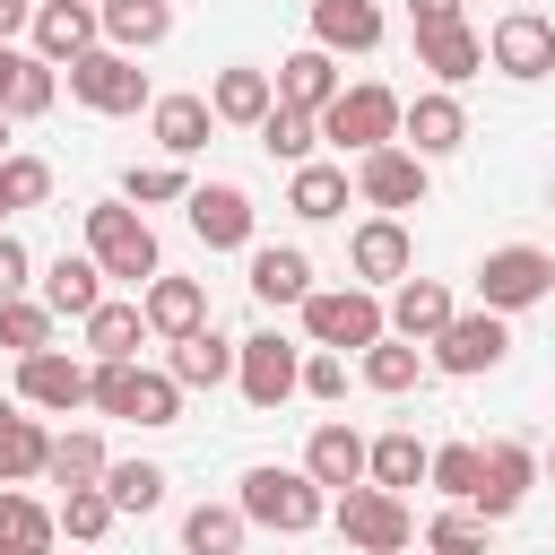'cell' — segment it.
<instances>
[{"instance_id":"1","label":"cell","mask_w":555,"mask_h":555,"mask_svg":"<svg viewBox=\"0 0 555 555\" xmlns=\"http://www.w3.org/2000/svg\"><path fill=\"white\" fill-rule=\"evenodd\" d=\"M260 529H286V538H304V529H321V512H330V486L312 477V468H278V460H260L251 477H243V494H234Z\"/></svg>"},{"instance_id":"2","label":"cell","mask_w":555,"mask_h":555,"mask_svg":"<svg viewBox=\"0 0 555 555\" xmlns=\"http://www.w3.org/2000/svg\"><path fill=\"white\" fill-rule=\"evenodd\" d=\"M87 251L104 260V278H130V286H147L165 260H156V225L139 217V199H95L87 208Z\"/></svg>"},{"instance_id":"3","label":"cell","mask_w":555,"mask_h":555,"mask_svg":"<svg viewBox=\"0 0 555 555\" xmlns=\"http://www.w3.org/2000/svg\"><path fill=\"white\" fill-rule=\"evenodd\" d=\"M382 330H390V312H382V295H373L364 278H356V286H330V295H321V286L304 295V338H312V347H338V356L356 347V356H364Z\"/></svg>"},{"instance_id":"4","label":"cell","mask_w":555,"mask_h":555,"mask_svg":"<svg viewBox=\"0 0 555 555\" xmlns=\"http://www.w3.org/2000/svg\"><path fill=\"white\" fill-rule=\"evenodd\" d=\"M69 95H78L87 113H139V104H147V69H139V52H121V43H87V52L69 61Z\"/></svg>"},{"instance_id":"5","label":"cell","mask_w":555,"mask_h":555,"mask_svg":"<svg viewBox=\"0 0 555 555\" xmlns=\"http://www.w3.org/2000/svg\"><path fill=\"white\" fill-rule=\"evenodd\" d=\"M399 113H408V104H399L390 87H373V78H364V87H338V95L321 104V139H330V147H356V156H364V147L399 139Z\"/></svg>"},{"instance_id":"6","label":"cell","mask_w":555,"mask_h":555,"mask_svg":"<svg viewBox=\"0 0 555 555\" xmlns=\"http://www.w3.org/2000/svg\"><path fill=\"white\" fill-rule=\"evenodd\" d=\"M425 347H434V364H442V373H460V382H468V373H494V364L512 356V330H503V312H494V304H477V312H451Z\"/></svg>"},{"instance_id":"7","label":"cell","mask_w":555,"mask_h":555,"mask_svg":"<svg viewBox=\"0 0 555 555\" xmlns=\"http://www.w3.org/2000/svg\"><path fill=\"white\" fill-rule=\"evenodd\" d=\"M338 538L347 546H364V555H390V546H408L416 538V520H408V503H399V486H347L338 494Z\"/></svg>"},{"instance_id":"8","label":"cell","mask_w":555,"mask_h":555,"mask_svg":"<svg viewBox=\"0 0 555 555\" xmlns=\"http://www.w3.org/2000/svg\"><path fill=\"white\" fill-rule=\"evenodd\" d=\"M538 295H555V251H529V243L486 251V269H477V304H494V312H529Z\"/></svg>"},{"instance_id":"9","label":"cell","mask_w":555,"mask_h":555,"mask_svg":"<svg viewBox=\"0 0 555 555\" xmlns=\"http://www.w3.org/2000/svg\"><path fill=\"white\" fill-rule=\"evenodd\" d=\"M234 382H243L251 408H286V399L304 390V356H295L278 330H251V338L234 347Z\"/></svg>"},{"instance_id":"10","label":"cell","mask_w":555,"mask_h":555,"mask_svg":"<svg viewBox=\"0 0 555 555\" xmlns=\"http://www.w3.org/2000/svg\"><path fill=\"white\" fill-rule=\"evenodd\" d=\"M486 61H494L503 78H546V69H555V26H546L529 0H512V9L494 17V35H486Z\"/></svg>"},{"instance_id":"11","label":"cell","mask_w":555,"mask_h":555,"mask_svg":"<svg viewBox=\"0 0 555 555\" xmlns=\"http://www.w3.org/2000/svg\"><path fill=\"white\" fill-rule=\"evenodd\" d=\"M356 191H364L373 208H425V156L399 147V139H382V147L356 156Z\"/></svg>"},{"instance_id":"12","label":"cell","mask_w":555,"mask_h":555,"mask_svg":"<svg viewBox=\"0 0 555 555\" xmlns=\"http://www.w3.org/2000/svg\"><path fill=\"white\" fill-rule=\"evenodd\" d=\"M182 208H191V234H199L208 251H243V243H251V199H243L234 182H191Z\"/></svg>"},{"instance_id":"13","label":"cell","mask_w":555,"mask_h":555,"mask_svg":"<svg viewBox=\"0 0 555 555\" xmlns=\"http://www.w3.org/2000/svg\"><path fill=\"white\" fill-rule=\"evenodd\" d=\"M408 225H399V208H382V217H364L356 234H347V269L364 278V286H399L408 278Z\"/></svg>"},{"instance_id":"14","label":"cell","mask_w":555,"mask_h":555,"mask_svg":"<svg viewBox=\"0 0 555 555\" xmlns=\"http://www.w3.org/2000/svg\"><path fill=\"white\" fill-rule=\"evenodd\" d=\"M17 399L69 416V408H87V364L61 356V347H35V356H17Z\"/></svg>"},{"instance_id":"15","label":"cell","mask_w":555,"mask_h":555,"mask_svg":"<svg viewBox=\"0 0 555 555\" xmlns=\"http://www.w3.org/2000/svg\"><path fill=\"white\" fill-rule=\"evenodd\" d=\"M538 486V451L529 442H486V477H477V512L486 520H512Z\"/></svg>"},{"instance_id":"16","label":"cell","mask_w":555,"mask_h":555,"mask_svg":"<svg viewBox=\"0 0 555 555\" xmlns=\"http://www.w3.org/2000/svg\"><path fill=\"white\" fill-rule=\"evenodd\" d=\"M173 356H165V373L182 382V390H217V382H234V347L243 338H217V321H199V330H182V338H165Z\"/></svg>"},{"instance_id":"17","label":"cell","mask_w":555,"mask_h":555,"mask_svg":"<svg viewBox=\"0 0 555 555\" xmlns=\"http://www.w3.org/2000/svg\"><path fill=\"white\" fill-rule=\"evenodd\" d=\"M304 468H312L330 494H347V486H364V468H373V442H364L356 425H312V442H304Z\"/></svg>"},{"instance_id":"18","label":"cell","mask_w":555,"mask_h":555,"mask_svg":"<svg viewBox=\"0 0 555 555\" xmlns=\"http://www.w3.org/2000/svg\"><path fill=\"white\" fill-rule=\"evenodd\" d=\"M95 35H104V9L95 0H35V52L43 61H78Z\"/></svg>"},{"instance_id":"19","label":"cell","mask_w":555,"mask_h":555,"mask_svg":"<svg viewBox=\"0 0 555 555\" xmlns=\"http://www.w3.org/2000/svg\"><path fill=\"white\" fill-rule=\"evenodd\" d=\"M416 69H434L442 87H460V78H477V69H486V35H468L460 17L416 26Z\"/></svg>"},{"instance_id":"20","label":"cell","mask_w":555,"mask_h":555,"mask_svg":"<svg viewBox=\"0 0 555 555\" xmlns=\"http://www.w3.org/2000/svg\"><path fill=\"white\" fill-rule=\"evenodd\" d=\"M399 139H408L425 165H434V156H451V147L468 139V113H460V95H442V87H434V95H416V104L399 113Z\"/></svg>"},{"instance_id":"21","label":"cell","mask_w":555,"mask_h":555,"mask_svg":"<svg viewBox=\"0 0 555 555\" xmlns=\"http://www.w3.org/2000/svg\"><path fill=\"white\" fill-rule=\"evenodd\" d=\"M147 121H156V147H165V156H199L208 130H217V104H208V95H156Z\"/></svg>"},{"instance_id":"22","label":"cell","mask_w":555,"mask_h":555,"mask_svg":"<svg viewBox=\"0 0 555 555\" xmlns=\"http://www.w3.org/2000/svg\"><path fill=\"white\" fill-rule=\"evenodd\" d=\"M43 304L69 312V321H87V312L104 304V260H95V251H61V260L43 269Z\"/></svg>"},{"instance_id":"23","label":"cell","mask_w":555,"mask_h":555,"mask_svg":"<svg viewBox=\"0 0 555 555\" xmlns=\"http://www.w3.org/2000/svg\"><path fill=\"white\" fill-rule=\"evenodd\" d=\"M139 304H147V330H156V338H182V330L208 321V286H199V278H165V269H156Z\"/></svg>"},{"instance_id":"24","label":"cell","mask_w":555,"mask_h":555,"mask_svg":"<svg viewBox=\"0 0 555 555\" xmlns=\"http://www.w3.org/2000/svg\"><path fill=\"white\" fill-rule=\"evenodd\" d=\"M330 95H338V61H330V43H304V52H286V61H278V104L321 113Z\"/></svg>"},{"instance_id":"25","label":"cell","mask_w":555,"mask_h":555,"mask_svg":"<svg viewBox=\"0 0 555 555\" xmlns=\"http://www.w3.org/2000/svg\"><path fill=\"white\" fill-rule=\"evenodd\" d=\"M312 43H330V52H373V43H382V9H373V0H312Z\"/></svg>"},{"instance_id":"26","label":"cell","mask_w":555,"mask_h":555,"mask_svg":"<svg viewBox=\"0 0 555 555\" xmlns=\"http://www.w3.org/2000/svg\"><path fill=\"white\" fill-rule=\"evenodd\" d=\"M43 460H52V434H43V416H26V408H0V486H26V477H43Z\"/></svg>"},{"instance_id":"27","label":"cell","mask_w":555,"mask_h":555,"mask_svg":"<svg viewBox=\"0 0 555 555\" xmlns=\"http://www.w3.org/2000/svg\"><path fill=\"white\" fill-rule=\"evenodd\" d=\"M442 321H451V286H442V278H399V295H390V330L425 347Z\"/></svg>"},{"instance_id":"28","label":"cell","mask_w":555,"mask_h":555,"mask_svg":"<svg viewBox=\"0 0 555 555\" xmlns=\"http://www.w3.org/2000/svg\"><path fill=\"white\" fill-rule=\"evenodd\" d=\"M95 9H104V43H121V52H156L173 35L165 0H95Z\"/></svg>"},{"instance_id":"29","label":"cell","mask_w":555,"mask_h":555,"mask_svg":"<svg viewBox=\"0 0 555 555\" xmlns=\"http://www.w3.org/2000/svg\"><path fill=\"white\" fill-rule=\"evenodd\" d=\"M208 104H217V121H243V130H260V113L278 104V78H269V69H217Z\"/></svg>"},{"instance_id":"30","label":"cell","mask_w":555,"mask_h":555,"mask_svg":"<svg viewBox=\"0 0 555 555\" xmlns=\"http://www.w3.org/2000/svg\"><path fill=\"white\" fill-rule=\"evenodd\" d=\"M251 295H260V304H304V295H312V260H304L295 243L251 251Z\"/></svg>"},{"instance_id":"31","label":"cell","mask_w":555,"mask_h":555,"mask_svg":"<svg viewBox=\"0 0 555 555\" xmlns=\"http://www.w3.org/2000/svg\"><path fill=\"white\" fill-rule=\"evenodd\" d=\"M61 538V512H43V503H26L17 486H0V546L9 555H43Z\"/></svg>"},{"instance_id":"32","label":"cell","mask_w":555,"mask_h":555,"mask_svg":"<svg viewBox=\"0 0 555 555\" xmlns=\"http://www.w3.org/2000/svg\"><path fill=\"white\" fill-rule=\"evenodd\" d=\"M286 208H295V217H312V225H321V217H338V208H347V165H312V156H304V165H295V182H286Z\"/></svg>"},{"instance_id":"33","label":"cell","mask_w":555,"mask_h":555,"mask_svg":"<svg viewBox=\"0 0 555 555\" xmlns=\"http://www.w3.org/2000/svg\"><path fill=\"white\" fill-rule=\"evenodd\" d=\"M416 373H425V356H416V338H399V330H382V338L364 347V382H373V390H390V399H399V390H416Z\"/></svg>"},{"instance_id":"34","label":"cell","mask_w":555,"mask_h":555,"mask_svg":"<svg viewBox=\"0 0 555 555\" xmlns=\"http://www.w3.org/2000/svg\"><path fill=\"white\" fill-rule=\"evenodd\" d=\"M113 520H121V503L104 494V477H95V486H61V538L95 546V538H104Z\"/></svg>"},{"instance_id":"35","label":"cell","mask_w":555,"mask_h":555,"mask_svg":"<svg viewBox=\"0 0 555 555\" xmlns=\"http://www.w3.org/2000/svg\"><path fill=\"white\" fill-rule=\"evenodd\" d=\"M243 529H251V512H243V503H199V512L182 520V546H191V555H234V546H243Z\"/></svg>"},{"instance_id":"36","label":"cell","mask_w":555,"mask_h":555,"mask_svg":"<svg viewBox=\"0 0 555 555\" xmlns=\"http://www.w3.org/2000/svg\"><path fill=\"white\" fill-rule=\"evenodd\" d=\"M312 139H321V113H304V104H269V113H260V147H269V156L304 165Z\"/></svg>"},{"instance_id":"37","label":"cell","mask_w":555,"mask_h":555,"mask_svg":"<svg viewBox=\"0 0 555 555\" xmlns=\"http://www.w3.org/2000/svg\"><path fill=\"white\" fill-rule=\"evenodd\" d=\"M139 338H147V304H95L87 312V347L95 356H139Z\"/></svg>"},{"instance_id":"38","label":"cell","mask_w":555,"mask_h":555,"mask_svg":"<svg viewBox=\"0 0 555 555\" xmlns=\"http://www.w3.org/2000/svg\"><path fill=\"white\" fill-rule=\"evenodd\" d=\"M425 468H434V451H425L416 434H382V442H373V468H364V477H373V486H399V494H408V486H425Z\"/></svg>"},{"instance_id":"39","label":"cell","mask_w":555,"mask_h":555,"mask_svg":"<svg viewBox=\"0 0 555 555\" xmlns=\"http://www.w3.org/2000/svg\"><path fill=\"white\" fill-rule=\"evenodd\" d=\"M104 494H113L121 512H156V503H165V468H156V460H104Z\"/></svg>"},{"instance_id":"40","label":"cell","mask_w":555,"mask_h":555,"mask_svg":"<svg viewBox=\"0 0 555 555\" xmlns=\"http://www.w3.org/2000/svg\"><path fill=\"white\" fill-rule=\"evenodd\" d=\"M43 477H52V486H95V477H104V442H95V434H52Z\"/></svg>"},{"instance_id":"41","label":"cell","mask_w":555,"mask_h":555,"mask_svg":"<svg viewBox=\"0 0 555 555\" xmlns=\"http://www.w3.org/2000/svg\"><path fill=\"white\" fill-rule=\"evenodd\" d=\"M477 477H486V451L477 442H442L434 468H425V486H442L451 503H477Z\"/></svg>"},{"instance_id":"42","label":"cell","mask_w":555,"mask_h":555,"mask_svg":"<svg viewBox=\"0 0 555 555\" xmlns=\"http://www.w3.org/2000/svg\"><path fill=\"white\" fill-rule=\"evenodd\" d=\"M0 347H9V356H35V347H52V304H35V295H9V304H0Z\"/></svg>"},{"instance_id":"43","label":"cell","mask_w":555,"mask_h":555,"mask_svg":"<svg viewBox=\"0 0 555 555\" xmlns=\"http://www.w3.org/2000/svg\"><path fill=\"white\" fill-rule=\"evenodd\" d=\"M130 425H182V382L139 364V382H130Z\"/></svg>"},{"instance_id":"44","label":"cell","mask_w":555,"mask_h":555,"mask_svg":"<svg viewBox=\"0 0 555 555\" xmlns=\"http://www.w3.org/2000/svg\"><path fill=\"white\" fill-rule=\"evenodd\" d=\"M61 61H43V52H26V69L9 78V113L17 121H35V113H52V95H61V78H52Z\"/></svg>"},{"instance_id":"45","label":"cell","mask_w":555,"mask_h":555,"mask_svg":"<svg viewBox=\"0 0 555 555\" xmlns=\"http://www.w3.org/2000/svg\"><path fill=\"white\" fill-rule=\"evenodd\" d=\"M0 199L9 208H43L52 199V165L43 156H0Z\"/></svg>"},{"instance_id":"46","label":"cell","mask_w":555,"mask_h":555,"mask_svg":"<svg viewBox=\"0 0 555 555\" xmlns=\"http://www.w3.org/2000/svg\"><path fill=\"white\" fill-rule=\"evenodd\" d=\"M191 182H182V165H130L121 173V199H139V208H156V199H182Z\"/></svg>"},{"instance_id":"47","label":"cell","mask_w":555,"mask_h":555,"mask_svg":"<svg viewBox=\"0 0 555 555\" xmlns=\"http://www.w3.org/2000/svg\"><path fill=\"white\" fill-rule=\"evenodd\" d=\"M304 390H312V399H347V356H338V347L304 356Z\"/></svg>"},{"instance_id":"48","label":"cell","mask_w":555,"mask_h":555,"mask_svg":"<svg viewBox=\"0 0 555 555\" xmlns=\"http://www.w3.org/2000/svg\"><path fill=\"white\" fill-rule=\"evenodd\" d=\"M425 538L434 546H486V512H442V520H425Z\"/></svg>"},{"instance_id":"49","label":"cell","mask_w":555,"mask_h":555,"mask_svg":"<svg viewBox=\"0 0 555 555\" xmlns=\"http://www.w3.org/2000/svg\"><path fill=\"white\" fill-rule=\"evenodd\" d=\"M26 269H35V260H26V243H17V234H0V304H9V295H26Z\"/></svg>"},{"instance_id":"50","label":"cell","mask_w":555,"mask_h":555,"mask_svg":"<svg viewBox=\"0 0 555 555\" xmlns=\"http://www.w3.org/2000/svg\"><path fill=\"white\" fill-rule=\"evenodd\" d=\"M408 17L416 26H442V17H460V0H408Z\"/></svg>"},{"instance_id":"51","label":"cell","mask_w":555,"mask_h":555,"mask_svg":"<svg viewBox=\"0 0 555 555\" xmlns=\"http://www.w3.org/2000/svg\"><path fill=\"white\" fill-rule=\"evenodd\" d=\"M17 26H35V0H0V43H9Z\"/></svg>"},{"instance_id":"52","label":"cell","mask_w":555,"mask_h":555,"mask_svg":"<svg viewBox=\"0 0 555 555\" xmlns=\"http://www.w3.org/2000/svg\"><path fill=\"white\" fill-rule=\"evenodd\" d=\"M17 69H26V52H9V43H0V104H9V78H17Z\"/></svg>"},{"instance_id":"53","label":"cell","mask_w":555,"mask_h":555,"mask_svg":"<svg viewBox=\"0 0 555 555\" xmlns=\"http://www.w3.org/2000/svg\"><path fill=\"white\" fill-rule=\"evenodd\" d=\"M9 121H17V113H9V104H0V156H9Z\"/></svg>"},{"instance_id":"54","label":"cell","mask_w":555,"mask_h":555,"mask_svg":"<svg viewBox=\"0 0 555 555\" xmlns=\"http://www.w3.org/2000/svg\"><path fill=\"white\" fill-rule=\"evenodd\" d=\"M0 217H9V199H0Z\"/></svg>"},{"instance_id":"55","label":"cell","mask_w":555,"mask_h":555,"mask_svg":"<svg viewBox=\"0 0 555 555\" xmlns=\"http://www.w3.org/2000/svg\"><path fill=\"white\" fill-rule=\"evenodd\" d=\"M546 468H555V460H546Z\"/></svg>"}]
</instances>
